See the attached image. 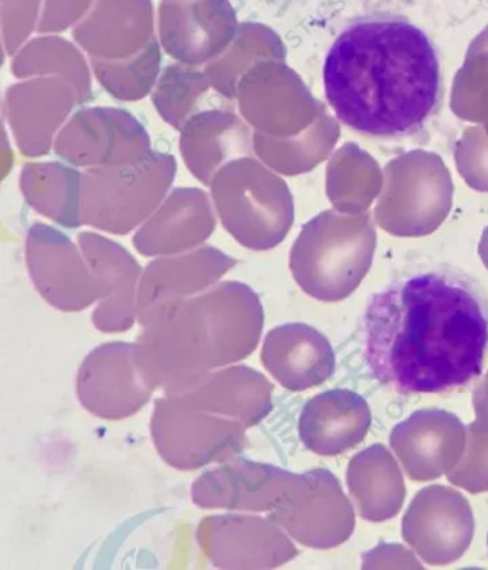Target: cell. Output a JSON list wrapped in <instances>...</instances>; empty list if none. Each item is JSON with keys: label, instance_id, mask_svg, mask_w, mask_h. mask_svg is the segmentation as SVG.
I'll return each instance as SVG.
<instances>
[{"label": "cell", "instance_id": "d4e9b609", "mask_svg": "<svg viewBox=\"0 0 488 570\" xmlns=\"http://www.w3.org/2000/svg\"><path fill=\"white\" fill-rule=\"evenodd\" d=\"M80 181L82 174L59 164H32L20 174V188L40 215L65 226L78 228L80 219Z\"/></svg>", "mask_w": 488, "mask_h": 570}, {"label": "cell", "instance_id": "e0dca14e", "mask_svg": "<svg viewBox=\"0 0 488 570\" xmlns=\"http://www.w3.org/2000/svg\"><path fill=\"white\" fill-rule=\"evenodd\" d=\"M289 473L269 463L233 458L196 479L193 502L203 509L270 513Z\"/></svg>", "mask_w": 488, "mask_h": 570}, {"label": "cell", "instance_id": "9a60e30c", "mask_svg": "<svg viewBox=\"0 0 488 570\" xmlns=\"http://www.w3.org/2000/svg\"><path fill=\"white\" fill-rule=\"evenodd\" d=\"M236 261L214 246L150 262L140 276L137 320L147 324L155 312L174 302L203 294L214 286Z\"/></svg>", "mask_w": 488, "mask_h": 570}, {"label": "cell", "instance_id": "4dcf8cb0", "mask_svg": "<svg viewBox=\"0 0 488 570\" xmlns=\"http://www.w3.org/2000/svg\"><path fill=\"white\" fill-rule=\"evenodd\" d=\"M487 544H488V538H487Z\"/></svg>", "mask_w": 488, "mask_h": 570}, {"label": "cell", "instance_id": "ba28073f", "mask_svg": "<svg viewBox=\"0 0 488 570\" xmlns=\"http://www.w3.org/2000/svg\"><path fill=\"white\" fill-rule=\"evenodd\" d=\"M27 264L40 296L62 312L87 309L108 295L87 257L62 232L37 224L29 230Z\"/></svg>", "mask_w": 488, "mask_h": 570}, {"label": "cell", "instance_id": "277c9868", "mask_svg": "<svg viewBox=\"0 0 488 570\" xmlns=\"http://www.w3.org/2000/svg\"><path fill=\"white\" fill-rule=\"evenodd\" d=\"M209 186L219 219L238 244L270 250L289 234L293 222L289 188L253 156L224 165Z\"/></svg>", "mask_w": 488, "mask_h": 570}, {"label": "cell", "instance_id": "2e32d148", "mask_svg": "<svg viewBox=\"0 0 488 570\" xmlns=\"http://www.w3.org/2000/svg\"><path fill=\"white\" fill-rule=\"evenodd\" d=\"M78 104L77 89L62 77L10 86L7 114L20 153L33 158L48 153L55 132Z\"/></svg>", "mask_w": 488, "mask_h": 570}, {"label": "cell", "instance_id": "f546056e", "mask_svg": "<svg viewBox=\"0 0 488 570\" xmlns=\"http://www.w3.org/2000/svg\"><path fill=\"white\" fill-rule=\"evenodd\" d=\"M472 406H475L477 417L488 421V372L472 393Z\"/></svg>", "mask_w": 488, "mask_h": 570}, {"label": "cell", "instance_id": "8992f818", "mask_svg": "<svg viewBox=\"0 0 488 570\" xmlns=\"http://www.w3.org/2000/svg\"><path fill=\"white\" fill-rule=\"evenodd\" d=\"M246 429L234 419L191 406L175 393H165L155 402L150 419V433L160 458L185 472L238 455L246 445Z\"/></svg>", "mask_w": 488, "mask_h": 570}, {"label": "cell", "instance_id": "6da1fadb", "mask_svg": "<svg viewBox=\"0 0 488 570\" xmlns=\"http://www.w3.org/2000/svg\"><path fill=\"white\" fill-rule=\"evenodd\" d=\"M487 345L485 291L452 267L402 276L367 305V366L402 395L467 385L481 375Z\"/></svg>", "mask_w": 488, "mask_h": 570}, {"label": "cell", "instance_id": "4316f807", "mask_svg": "<svg viewBox=\"0 0 488 570\" xmlns=\"http://www.w3.org/2000/svg\"><path fill=\"white\" fill-rule=\"evenodd\" d=\"M160 49L150 43L133 58L104 60L90 58L95 77L105 90L119 100L135 102L150 92L158 80Z\"/></svg>", "mask_w": 488, "mask_h": 570}, {"label": "cell", "instance_id": "5b68a950", "mask_svg": "<svg viewBox=\"0 0 488 570\" xmlns=\"http://www.w3.org/2000/svg\"><path fill=\"white\" fill-rule=\"evenodd\" d=\"M174 156L153 153L137 165L99 166L82 171L80 219L114 235L148 220L174 181Z\"/></svg>", "mask_w": 488, "mask_h": 570}, {"label": "cell", "instance_id": "7402d4cb", "mask_svg": "<svg viewBox=\"0 0 488 570\" xmlns=\"http://www.w3.org/2000/svg\"><path fill=\"white\" fill-rule=\"evenodd\" d=\"M180 154L191 174L208 185L231 160L253 156L254 135L250 126L230 109H205L180 129Z\"/></svg>", "mask_w": 488, "mask_h": 570}, {"label": "cell", "instance_id": "3957f363", "mask_svg": "<svg viewBox=\"0 0 488 570\" xmlns=\"http://www.w3.org/2000/svg\"><path fill=\"white\" fill-rule=\"evenodd\" d=\"M258 295L241 282H223L203 294L160 307L137 341L138 362L155 387L180 393L215 370L241 362L264 330Z\"/></svg>", "mask_w": 488, "mask_h": 570}, {"label": "cell", "instance_id": "5bb4252c", "mask_svg": "<svg viewBox=\"0 0 488 570\" xmlns=\"http://www.w3.org/2000/svg\"><path fill=\"white\" fill-rule=\"evenodd\" d=\"M467 443V429L451 412L422 409L392 429L390 445L407 476L429 482L459 465Z\"/></svg>", "mask_w": 488, "mask_h": 570}, {"label": "cell", "instance_id": "ac0fdd59", "mask_svg": "<svg viewBox=\"0 0 488 570\" xmlns=\"http://www.w3.org/2000/svg\"><path fill=\"white\" fill-rule=\"evenodd\" d=\"M261 361L275 381L291 392L323 385L335 371V353L330 341L305 324L271 330L264 340Z\"/></svg>", "mask_w": 488, "mask_h": 570}, {"label": "cell", "instance_id": "f1b7e54d", "mask_svg": "<svg viewBox=\"0 0 488 570\" xmlns=\"http://www.w3.org/2000/svg\"><path fill=\"white\" fill-rule=\"evenodd\" d=\"M452 485L470 493L488 492V421L477 417L467 426V443L461 461L447 473Z\"/></svg>", "mask_w": 488, "mask_h": 570}, {"label": "cell", "instance_id": "603a6c76", "mask_svg": "<svg viewBox=\"0 0 488 570\" xmlns=\"http://www.w3.org/2000/svg\"><path fill=\"white\" fill-rule=\"evenodd\" d=\"M273 383L263 373L241 365L209 373L191 390L175 395L191 406L234 419L250 429L273 411Z\"/></svg>", "mask_w": 488, "mask_h": 570}, {"label": "cell", "instance_id": "52a82bcc", "mask_svg": "<svg viewBox=\"0 0 488 570\" xmlns=\"http://www.w3.org/2000/svg\"><path fill=\"white\" fill-rule=\"evenodd\" d=\"M269 517L306 548L332 549L349 541L355 513L339 479L326 469L289 473Z\"/></svg>", "mask_w": 488, "mask_h": 570}, {"label": "cell", "instance_id": "ffe728a7", "mask_svg": "<svg viewBox=\"0 0 488 570\" xmlns=\"http://www.w3.org/2000/svg\"><path fill=\"white\" fill-rule=\"evenodd\" d=\"M215 216L205 191L175 189L134 238L135 249L144 256L178 255L209 238Z\"/></svg>", "mask_w": 488, "mask_h": 570}, {"label": "cell", "instance_id": "484cf974", "mask_svg": "<svg viewBox=\"0 0 488 570\" xmlns=\"http://www.w3.org/2000/svg\"><path fill=\"white\" fill-rule=\"evenodd\" d=\"M208 77L189 65L176 63L160 75L153 94V102L166 124L183 129L194 115L201 112L209 94Z\"/></svg>", "mask_w": 488, "mask_h": 570}, {"label": "cell", "instance_id": "83f0119b", "mask_svg": "<svg viewBox=\"0 0 488 570\" xmlns=\"http://www.w3.org/2000/svg\"><path fill=\"white\" fill-rule=\"evenodd\" d=\"M12 72L18 78L52 75L68 79L77 89L78 104H85L92 98L90 92V75L87 62L78 49L70 45H32L20 50L12 63Z\"/></svg>", "mask_w": 488, "mask_h": 570}, {"label": "cell", "instance_id": "7c38bea8", "mask_svg": "<svg viewBox=\"0 0 488 570\" xmlns=\"http://www.w3.org/2000/svg\"><path fill=\"white\" fill-rule=\"evenodd\" d=\"M201 551L219 569H274L299 557L289 533L273 519L251 514L204 518L196 531Z\"/></svg>", "mask_w": 488, "mask_h": 570}, {"label": "cell", "instance_id": "4fadbf2b", "mask_svg": "<svg viewBox=\"0 0 488 570\" xmlns=\"http://www.w3.org/2000/svg\"><path fill=\"white\" fill-rule=\"evenodd\" d=\"M476 521L469 501L449 487L432 485L416 494L402 518V538L422 561L450 564L470 548Z\"/></svg>", "mask_w": 488, "mask_h": 570}, {"label": "cell", "instance_id": "44dd1931", "mask_svg": "<svg viewBox=\"0 0 488 570\" xmlns=\"http://www.w3.org/2000/svg\"><path fill=\"white\" fill-rule=\"evenodd\" d=\"M369 403L359 393L334 390L306 402L301 412L299 432L309 451L336 456L364 441L371 426Z\"/></svg>", "mask_w": 488, "mask_h": 570}, {"label": "cell", "instance_id": "9c48e42d", "mask_svg": "<svg viewBox=\"0 0 488 570\" xmlns=\"http://www.w3.org/2000/svg\"><path fill=\"white\" fill-rule=\"evenodd\" d=\"M55 153L80 168L137 165L147 159L150 139L144 126L123 109H82L55 140Z\"/></svg>", "mask_w": 488, "mask_h": 570}, {"label": "cell", "instance_id": "30bf717a", "mask_svg": "<svg viewBox=\"0 0 488 570\" xmlns=\"http://www.w3.org/2000/svg\"><path fill=\"white\" fill-rule=\"evenodd\" d=\"M155 390L140 370L137 343H105L85 357L78 371L80 405L109 421L135 415L147 405Z\"/></svg>", "mask_w": 488, "mask_h": 570}, {"label": "cell", "instance_id": "d6986e66", "mask_svg": "<svg viewBox=\"0 0 488 570\" xmlns=\"http://www.w3.org/2000/svg\"><path fill=\"white\" fill-rule=\"evenodd\" d=\"M80 250L108 295L92 315L94 326L105 333L130 330L137 321L138 282L143 269L123 246L97 234L78 236Z\"/></svg>", "mask_w": 488, "mask_h": 570}, {"label": "cell", "instance_id": "7a4b0ae2", "mask_svg": "<svg viewBox=\"0 0 488 570\" xmlns=\"http://www.w3.org/2000/svg\"><path fill=\"white\" fill-rule=\"evenodd\" d=\"M325 98L336 118L370 138L420 132L439 112L445 94L439 48L401 14L352 19L326 53Z\"/></svg>", "mask_w": 488, "mask_h": 570}, {"label": "cell", "instance_id": "8fae6325", "mask_svg": "<svg viewBox=\"0 0 488 570\" xmlns=\"http://www.w3.org/2000/svg\"><path fill=\"white\" fill-rule=\"evenodd\" d=\"M370 261V244L341 238L315 220L296 239L290 267L305 294L319 301L336 302L355 291Z\"/></svg>", "mask_w": 488, "mask_h": 570}, {"label": "cell", "instance_id": "cb8c5ba5", "mask_svg": "<svg viewBox=\"0 0 488 570\" xmlns=\"http://www.w3.org/2000/svg\"><path fill=\"white\" fill-rule=\"evenodd\" d=\"M347 485L362 519L385 522L401 511L404 478L391 452L375 443L357 453L347 469Z\"/></svg>", "mask_w": 488, "mask_h": 570}]
</instances>
